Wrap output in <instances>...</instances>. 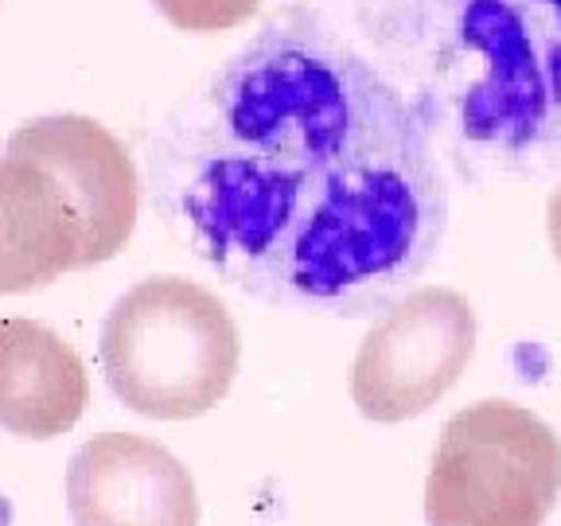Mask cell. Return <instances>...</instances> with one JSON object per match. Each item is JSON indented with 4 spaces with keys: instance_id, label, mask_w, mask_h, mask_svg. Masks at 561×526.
Returning <instances> with one entry per match:
<instances>
[{
    "instance_id": "5b68a950",
    "label": "cell",
    "mask_w": 561,
    "mask_h": 526,
    "mask_svg": "<svg viewBox=\"0 0 561 526\" xmlns=\"http://www.w3.org/2000/svg\"><path fill=\"white\" fill-rule=\"evenodd\" d=\"M476 351V308L445 285L390 300L359 343L351 398L378 425L430 413L465 375Z\"/></svg>"
},
{
    "instance_id": "277c9868",
    "label": "cell",
    "mask_w": 561,
    "mask_h": 526,
    "mask_svg": "<svg viewBox=\"0 0 561 526\" xmlns=\"http://www.w3.org/2000/svg\"><path fill=\"white\" fill-rule=\"evenodd\" d=\"M561 495V441L515 402L448 418L425 480V526H542Z\"/></svg>"
},
{
    "instance_id": "52a82bcc",
    "label": "cell",
    "mask_w": 561,
    "mask_h": 526,
    "mask_svg": "<svg viewBox=\"0 0 561 526\" xmlns=\"http://www.w3.org/2000/svg\"><path fill=\"white\" fill-rule=\"evenodd\" d=\"M75 526H199V495L180 456L137 433H102L67 465Z\"/></svg>"
},
{
    "instance_id": "8fae6325",
    "label": "cell",
    "mask_w": 561,
    "mask_h": 526,
    "mask_svg": "<svg viewBox=\"0 0 561 526\" xmlns=\"http://www.w3.org/2000/svg\"><path fill=\"white\" fill-rule=\"evenodd\" d=\"M546 230H550L553 258H558V265H561V187L550 195V207H546Z\"/></svg>"
},
{
    "instance_id": "30bf717a",
    "label": "cell",
    "mask_w": 561,
    "mask_h": 526,
    "mask_svg": "<svg viewBox=\"0 0 561 526\" xmlns=\"http://www.w3.org/2000/svg\"><path fill=\"white\" fill-rule=\"evenodd\" d=\"M152 9L175 27L192 35H215L245 24L262 9V0H152Z\"/></svg>"
},
{
    "instance_id": "9c48e42d",
    "label": "cell",
    "mask_w": 561,
    "mask_h": 526,
    "mask_svg": "<svg viewBox=\"0 0 561 526\" xmlns=\"http://www.w3.org/2000/svg\"><path fill=\"white\" fill-rule=\"evenodd\" d=\"M79 270V227L55 180L20 152L0 157V297L47 289Z\"/></svg>"
},
{
    "instance_id": "ba28073f",
    "label": "cell",
    "mask_w": 561,
    "mask_h": 526,
    "mask_svg": "<svg viewBox=\"0 0 561 526\" xmlns=\"http://www.w3.org/2000/svg\"><path fill=\"white\" fill-rule=\"evenodd\" d=\"M87 402V367L55 328L20 316L0 320V430L55 441L79 425Z\"/></svg>"
},
{
    "instance_id": "3957f363",
    "label": "cell",
    "mask_w": 561,
    "mask_h": 526,
    "mask_svg": "<svg viewBox=\"0 0 561 526\" xmlns=\"http://www.w3.org/2000/svg\"><path fill=\"white\" fill-rule=\"evenodd\" d=\"M453 59L476 75L456 90L460 137L526 149L561 122V0H445Z\"/></svg>"
},
{
    "instance_id": "7a4b0ae2",
    "label": "cell",
    "mask_w": 561,
    "mask_h": 526,
    "mask_svg": "<svg viewBox=\"0 0 561 526\" xmlns=\"http://www.w3.org/2000/svg\"><path fill=\"white\" fill-rule=\"evenodd\" d=\"M242 359L227 305L187 277H149L114 300L98 332L110 395L149 421H192L230 395Z\"/></svg>"
},
{
    "instance_id": "6da1fadb",
    "label": "cell",
    "mask_w": 561,
    "mask_h": 526,
    "mask_svg": "<svg viewBox=\"0 0 561 526\" xmlns=\"http://www.w3.org/2000/svg\"><path fill=\"white\" fill-rule=\"evenodd\" d=\"M164 215L273 308L382 312L437 258L448 195L405 98L328 27L285 16L152 149Z\"/></svg>"
},
{
    "instance_id": "8992f818",
    "label": "cell",
    "mask_w": 561,
    "mask_h": 526,
    "mask_svg": "<svg viewBox=\"0 0 561 526\" xmlns=\"http://www.w3.org/2000/svg\"><path fill=\"white\" fill-rule=\"evenodd\" d=\"M4 152L35 160L55 180L79 227V270L110 262L133 238L140 180L125 145L87 114H47L24 122Z\"/></svg>"
}]
</instances>
